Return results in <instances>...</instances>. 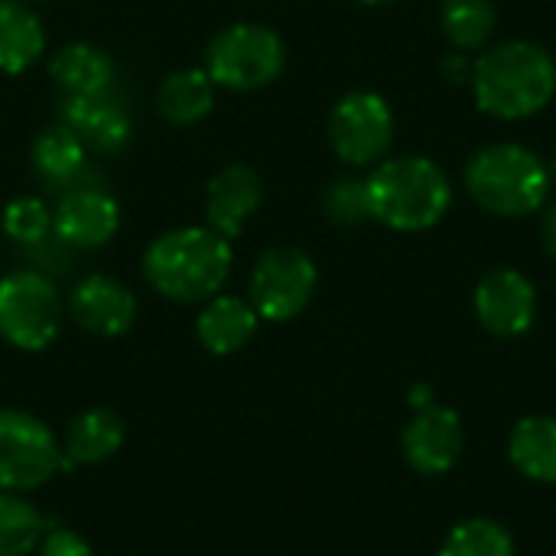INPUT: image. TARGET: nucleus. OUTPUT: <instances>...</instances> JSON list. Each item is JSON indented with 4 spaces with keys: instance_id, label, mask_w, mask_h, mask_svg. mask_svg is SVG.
Here are the masks:
<instances>
[{
    "instance_id": "obj_8",
    "label": "nucleus",
    "mask_w": 556,
    "mask_h": 556,
    "mask_svg": "<svg viewBox=\"0 0 556 556\" xmlns=\"http://www.w3.org/2000/svg\"><path fill=\"white\" fill-rule=\"evenodd\" d=\"M319 287L316 261L303 248H270L264 251L248 277V300L261 323H290L313 303Z\"/></svg>"
},
{
    "instance_id": "obj_17",
    "label": "nucleus",
    "mask_w": 556,
    "mask_h": 556,
    "mask_svg": "<svg viewBox=\"0 0 556 556\" xmlns=\"http://www.w3.org/2000/svg\"><path fill=\"white\" fill-rule=\"evenodd\" d=\"M124 440H127V427H124L117 410H111V407H88L65 430L59 469L101 466V463H108L111 456L121 453Z\"/></svg>"
},
{
    "instance_id": "obj_15",
    "label": "nucleus",
    "mask_w": 556,
    "mask_h": 556,
    "mask_svg": "<svg viewBox=\"0 0 556 556\" xmlns=\"http://www.w3.org/2000/svg\"><path fill=\"white\" fill-rule=\"evenodd\" d=\"M62 124L94 153H121L134 137V117L114 88L98 94H72L62 101Z\"/></svg>"
},
{
    "instance_id": "obj_7",
    "label": "nucleus",
    "mask_w": 556,
    "mask_h": 556,
    "mask_svg": "<svg viewBox=\"0 0 556 556\" xmlns=\"http://www.w3.org/2000/svg\"><path fill=\"white\" fill-rule=\"evenodd\" d=\"M394 111L391 104L378 94V91H349L342 94L326 121V137L332 153L345 163V166H378L381 160H388L391 147H394Z\"/></svg>"
},
{
    "instance_id": "obj_32",
    "label": "nucleus",
    "mask_w": 556,
    "mask_h": 556,
    "mask_svg": "<svg viewBox=\"0 0 556 556\" xmlns=\"http://www.w3.org/2000/svg\"><path fill=\"white\" fill-rule=\"evenodd\" d=\"M362 3H368V7H384V3H397V0H362Z\"/></svg>"
},
{
    "instance_id": "obj_30",
    "label": "nucleus",
    "mask_w": 556,
    "mask_h": 556,
    "mask_svg": "<svg viewBox=\"0 0 556 556\" xmlns=\"http://www.w3.org/2000/svg\"><path fill=\"white\" fill-rule=\"evenodd\" d=\"M541 244L551 257H556V202L541 208Z\"/></svg>"
},
{
    "instance_id": "obj_6",
    "label": "nucleus",
    "mask_w": 556,
    "mask_h": 556,
    "mask_svg": "<svg viewBox=\"0 0 556 556\" xmlns=\"http://www.w3.org/2000/svg\"><path fill=\"white\" fill-rule=\"evenodd\" d=\"M65 323V300L52 277L20 267L0 277V339L16 352L49 349Z\"/></svg>"
},
{
    "instance_id": "obj_5",
    "label": "nucleus",
    "mask_w": 556,
    "mask_h": 556,
    "mask_svg": "<svg viewBox=\"0 0 556 556\" xmlns=\"http://www.w3.org/2000/svg\"><path fill=\"white\" fill-rule=\"evenodd\" d=\"M215 88L257 91L274 85L287 68V46L264 23H231L205 46V65Z\"/></svg>"
},
{
    "instance_id": "obj_14",
    "label": "nucleus",
    "mask_w": 556,
    "mask_h": 556,
    "mask_svg": "<svg viewBox=\"0 0 556 556\" xmlns=\"http://www.w3.org/2000/svg\"><path fill=\"white\" fill-rule=\"evenodd\" d=\"M264 205V179L254 166L231 163L208 179L205 189V225L228 241L241 238L248 222Z\"/></svg>"
},
{
    "instance_id": "obj_4",
    "label": "nucleus",
    "mask_w": 556,
    "mask_h": 556,
    "mask_svg": "<svg viewBox=\"0 0 556 556\" xmlns=\"http://www.w3.org/2000/svg\"><path fill=\"white\" fill-rule=\"evenodd\" d=\"M466 192L498 218H525L551 199V166L525 143H489L466 160Z\"/></svg>"
},
{
    "instance_id": "obj_28",
    "label": "nucleus",
    "mask_w": 556,
    "mask_h": 556,
    "mask_svg": "<svg viewBox=\"0 0 556 556\" xmlns=\"http://www.w3.org/2000/svg\"><path fill=\"white\" fill-rule=\"evenodd\" d=\"M36 556H94V547L72 528H62V525H49Z\"/></svg>"
},
{
    "instance_id": "obj_1",
    "label": "nucleus",
    "mask_w": 556,
    "mask_h": 556,
    "mask_svg": "<svg viewBox=\"0 0 556 556\" xmlns=\"http://www.w3.org/2000/svg\"><path fill=\"white\" fill-rule=\"evenodd\" d=\"M235 248L208 225L169 228L153 238L140 257V274L153 293L169 303L202 306L218 296L231 277Z\"/></svg>"
},
{
    "instance_id": "obj_22",
    "label": "nucleus",
    "mask_w": 556,
    "mask_h": 556,
    "mask_svg": "<svg viewBox=\"0 0 556 556\" xmlns=\"http://www.w3.org/2000/svg\"><path fill=\"white\" fill-rule=\"evenodd\" d=\"M88 147L65 124H49L36 134L29 147V163L46 186H68L85 169Z\"/></svg>"
},
{
    "instance_id": "obj_9",
    "label": "nucleus",
    "mask_w": 556,
    "mask_h": 556,
    "mask_svg": "<svg viewBox=\"0 0 556 556\" xmlns=\"http://www.w3.org/2000/svg\"><path fill=\"white\" fill-rule=\"evenodd\" d=\"M62 463V446L46 420L29 410L0 407V492L29 495L42 489Z\"/></svg>"
},
{
    "instance_id": "obj_33",
    "label": "nucleus",
    "mask_w": 556,
    "mask_h": 556,
    "mask_svg": "<svg viewBox=\"0 0 556 556\" xmlns=\"http://www.w3.org/2000/svg\"><path fill=\"white\" fill-rule=\"evenodd\" d=\"M551 179L556 182V156H554V163H551Z\"/></svg>"
},
{
    "instance_id": "obj_3",
    "label": "nucleus",
    "mask_w": 556,
    "mask_h": 556,
    "mask_svg": "<svg viewBox=\"0 0 556 556\" xmlns=\"http://www.w3.org/2000/svg\"><path fill=\"white\" fill-rule=\"evenodd\" d=\"M365 182L371 218L391 231H427L440 225L453 205V182L430 156H388L371 169V176H365Z\"/></svg>"
},
{
    "instance_id": "obj_10",
    "label": "nucleus",
    "mask_w": 556,
    "mask_h": 556,
    "mask_svg": "<svg viewBox=\"0 0 556 556\" xmlns=\"http://www.w3.org/2000/svg\"><path fill=\"white\" fill-rule=\"evenodd\" d=\"M472 309L485 332L498 339H518L538 319V290L521 270L498 267L479 280L472 293Z\"/></svg>"
},
{
    "instance_id": "obj_25",
    "label": "nucleus",
    "mask_w": 556,
    "mask_h": 556,
    "mask_svg": "<svg viewBox=\"0 0 556 556\" xmlns=\"http://www.w3.org/2000/svg\"><path fill=\"white\" fill-rule=\"evenodd\" d=\"M437 556H518V547L495 518H469L446 534Z\"/></svg>"
},
{
    "instance_id": "obj_19",
    "label": "nucleus",
    "mask_w": 556,
    "mask_h": 556,
    "mask_svg": "<svg viewBox=\"0 0 556 556\" xmlns=\"http://www.w3.org/2000/svg\"><path fill=\"white\" fill-rule=\"evenodd\" d=\"M215 81L202 65L169 72L156 88V111L173 127H192L215 108Z\"/></svg>"
},
{
    "instance_id": "obj_18",
    "label": "nucleus",
    "mask_w": 556,
    "mask_h": 556,
    "mask_svg": "<svg viewBox=\"0 0 556 556\" xmlns=\"http://www.w3.org/2000/svg\"><path fill=\"white\" fill-rule=\"evenodd\" d=\"M114 59L104 46L98 42H65L62 49L52 52L49 62V78L55 81V88L72 98V94H98L114 88Z\"/></svg>"
},
{
    "instance_id": "obj_16",
    "label": "nucleus",
    "mask_w": 556,
    "mask_h": 556,
    "mask_svg": "<svg viewBox=\"0 0 556 556\" xmlns=\"http://www.w3.org/2000/svg\"><path fill=\"white\" fill-rule=\"evenodd\" d=\"M257 329H261V316L251 306V300L225 293V290L218 296L205 300L195 316L199 345L218 358H228V355H238L241 349H248L254 342Z\"/></svg>"
},
{
    "instance_id": "obj_29",
    "label": "nucleus",
    "mask_w": 556,
    "mask_h": 556,
    "mask_svg": "<svg viewBox=\"0 0 556 556\" xmlns=\"http://www.w3.org/2000/svg\"><path fill=\"white\" fill-rule=\"evenodd\" d=\"M472 65H476V59H469L466 52H450L443 59V75L450 81H469L472 78Z\"/></svg>"
},
{
    "instance_id": "obj_23",
    "label": "nucleus",
    "mask_w": 556,
    "mask_h": 556,
    "mask_svg": "<svg viewBox=\"0 0 556 556\" xmlns=\"http://www.w3.org/2000/svg\"><path fill=\"white\" fill-rule=\"evenodd\" d=\"M440 26L456 52H476L489 46L498 10L492 0H440Z\"/></svg>"
},
{
    "instance_id": "obj_24",
    "label": "nucleus",
    "mask_w": 556,
    "mask_h": 556,
    "mask_svg": "<svg viewBox=\"0 0 556 556\" xmlns=\"http://www.w3.org/2000/svg\"><path fill=\"white\" fill-rule=\"evenodd\" d=\"M42 511L20 492H0V556L36 554L46 534Z\"/></svg>"
},
{
    "instance_id": "obj_2",
    "label": "nucleus",
    "mask_w": 556,
    "mask_h": 556,
    "mask_svg": "<svg viewBox=\"0 0 556 556\" xmlns=\"http://www.w3.org/2000/svg\"><path fill=\"white\" fill-rule=\"evenodd\" d=\"M469 85L482 114L498 121H528L554 101L556 62L538 42L508 39L476 59Z\"/></svg>"
},
{
    "instance_id": "obj_27",
    "label": "nucleus",
    "mask_w": 556,
    "mask_h": 556,
    "mask_svg": "<svg viewBox=\"0 0 556 556\" xmlns=\"http://www.w3.org/2000/svg\"><path fill=\"white\" fill-rule=\"evenodd\" d=\"M323 215L342 228H355V225L368 222L371 218L368 182L362 176H339L323 195Z\"/></svg>"
},
{
    "instance_id": "obj_34",
    "label": "nucleus",
    "mask_w": 556,
    "mask_h": 556,
    "mask_svg": "<svg viewBox=\"0 0 556 556\" xmlns=\"http://www.w3.org/2000/svg\"><path fill=\"white\" fill-rule=\"evenodd\" d=\"M29 3V0H26ZM33 3H55V0H33Z\"/></svg>"
},
{
    "instance_id": "obj_31",
    "label": "nucleus",
    "mask_w": 556,
    "mask_h": 556,
    "mask_svg": "<svg viewBox=\"0 0 556 556\" xmlns=\"http://www.w3.org/2000/svg\"><path fill=\"white\" fill-rule=\"evenodd\" d=\"M407 401H410V407H414V410L437 404V401H433V388H430V384H417V388L410 391V397H407Z\"/></svg>"
},
{
    "instance_id": "obj_21",
    "label": "nucleus",
    "mask_w": 556,
    "mask_h": 556,
    "mask_svg": "<svg viewBox=\"0 0 556 556\" xmlns=\"http://www.w3.org/2000/svg\"><path fill=\"white\" fill-rule=\"evenodd\" d=\"M511 466L541 485H556V417L531 414L515 424L508 437Z\"/></svg>"
},
{
    "instance_id": "obj_13",
    "label": "nucleus",
    "mask_w": 556,
    "mask_h": 556,
    "mask_svg": "<svg viewBox=\"0 0 556 556\" xmlns=\"http://www.w3.org/2000/svg\"><path fill=\"white\" fill-rule=\"evenodd\" d=\"M404 459L420 476H446L463 456V417L453 407L430 404L414 410L401 433Z\"/></svg>"
},
{
    "instance_id": "obj_26",
    "label": "nucleus",
    "mask_w": 556,
    "mask_h": 556,
    "mask_svg": "<svg viewBox=\"0 0 556 556\" xmlns=\"http://www.w3.org/2000/svg\"><path fill=\"white\" fill-rule=\"evenodd\" d=\"M0 228L13 244L39 248L52 238V208L46 205L42 195L33 192L13 195L0 212Z\"/></svg>"
},
{
    "instance_id": "obj_11",
    "label": "nucleus",
    "mask_w": 556,
    "mask_h": 556,
    "mask_svg": "<svg viewBox=\"0 0 556 556\" xmlns=\"http://www.w3.org/2000/svg\"><path fill=\"white\" fill-rule=\"evenodd\" d=\"M65 316L91 336L117 339L137 323V296L111 274H85L65 296Z\"/></svg>"
},
{
    "instance_id": "obj_20",
    "label": "nucleus",
    "mask_w": 556,
    "mask_h": 556,
    "mask_svg": "<svg viewBox=\"0 0 556 556\" xmlns=\"http://www.w3.org/2000/svg\"><path fill=\"white\" fill-rule=\"evenodd\" d=\"M46 52V26L26 0H0V72L20 75Z\"/></svg>"
},
{
    "instance_id": "obj_12",
    "label": "nucleus",
    "mask_w": 556,
    "mask_h": 556,
    "mask_svg": "<svg viewBox=\"0 0 556 556\" xmlns=\"http://www.w3.org/2000/svg\"><path fill=\"white\" fill-rule=\"evenodd\" d=\"M121 228V205L111 192L98 186L68 189L52 208V238L65 248L94 251L114 241Z\"/></svg>"
}]
</instances>
